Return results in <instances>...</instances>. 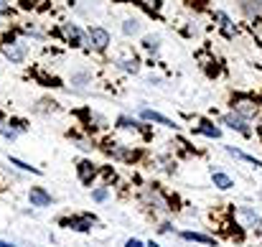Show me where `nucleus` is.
Instances as JSON below:
<instances>
[{
	"mask_svg": "<svg viewBox=\"0 0 262 247\" xmlns=\"http://www.w3.org/2000/svg\"><path fill=\"white\" fill-rule=\"evenodd\" d=\"M20 3H23V5H33L36 0H20Z\"/></svg>",
	"mask_w": 262,
	"mask_h": 247,
	"instance_id": "obj_23",
	"label": "nucleus"
},
{
	"mask_svg": "<svg viewBox=\"0 0 262 247\" xmlns=\"http://www.w3.org/2000/svg\"><path fill=\"white\" fill-rule=\"evenodd\" d=\"M242 214H245V217L250 219V224H255V227H262V219L257 217V214H252L250 209H242Z\"/></svg>",
	"mask_w": 262,
	"mask_h": 247,
	"instance_id": "obj_14",
	"label": "nucleus"
},
{
	"mask_svg": "<svg viewBox=\"0 0 262 247\" xmlns=\"http://www.w3.org/2000/svg\"><path fill=\"white\" fill-rule=\"evenodd\" d=\"M145 199H148L150 204H156L158 209H168V207H166V201H163V196H161L158 191H145Z\"/></svg>",
	"mask_w": 262,
	"mask_h": 247,
	"instance_id": "obj_9",
	"label": "nucleus"
},
{
	"mask_svg": "<svg viewBox=\"0 0 262 247\" xmlns=\"http://www.w3.org/2000/svg\"><path fill=\"white\" fill-rule=\"evenodd\" d=\"M94 199H97V201L107 199V189H97V191H94Z\"/></svg>",
	"mask_w": 262,
	"mask_h": 247,
	"instance_id": "obj_19",
	"label": "nucleus"
},
{
	"mask_svg": "<svg viewBox=\"0 0 262 247\" xmlns=\"http://www.w3.org/2000/svg\"><path fill=\"white\" fill-rule=\"evenodd\" d=\"M234 110H239L242 115H252V112H255L252 102H247V99H237V102H234Z\"/></svg>",
	"mask_w": 262,
	"mask_h": 247,
	"instance_id": "obj_11",
	"label": "nucleus"
},
{
	"mask_svg": "<svg viewBox=\"0 0 262 247\" xmlns=\"http://www.w3.org/2000/svg\"><path fill=\"white\" fill-rule=\"evenodd\" d=\"M89 38H92V46H94L97 51H104L107 44H110V33H107L104 28H92V31H89Z\"/></svg>",
	"mask_w": 262,
	"mask_h": 247,
	"instance_id": "obj_1",
	"label": "nucleus"
},
{
	"mask_svg": "<svg viewBox=\"0 0 262 247\" xmlns=\"http://www.w3.org/2000/svg\"><path fill=\"white\" fill-rule=\"evenodd\" d=\"M138 3H143L148 10H158L161 8V0H138Z\"/></svg>",
	"mask_w": 262,
	"mask_h": 247,
	"instance_id": "obj_17",
	"label": "nucleus"
},
{
	"mask_svg": "<svg viewBox=\"0 0 262 247\" xmlns=\"http://www.w3.org/2000/svg\"><path fill=\"white\" fill-rule=\"evenodd\" d=\"M127 247H143L140 240H127Z\"/></svg>",
	"mask_w": 262,
	"mask_h": 247,
	"instance_id": "obj_22",
	"label": "nucleus"
},
{
	"mask_svg": "<svg viewBox=\"0 0 262 247\" xmlns=\"http://www.w3.org/2000/svg\"><path fill=\"white\" fill-rule=\"evenodd\" d=\"M257 3H262V0H257Z\"/></svg>",
	"mask_w": 262,
	"mask_h": 247,
	"instance_id": "obj_26",
	"label": "nucleus"
},
{
	"mask_svg": "<svg viewBox=\"0 0 262 247\" xmlns=\"http://www.w3.org/2000/svg\"><path fill=\"white\" fill-rule=\"evenodd\" d=\"M0 247H15V245H8V242H0Z\"/></svg>",
	"mask_w": 262,
	"mask_h": 247,
	"instance_id": "obj_24",
	"label": "nucleus"
},
{
	"mask_svg": "<svg viewBox=\"0 0 262 247\" xmlns=\"http://www.w3.org/2000/svg\"><path fill=\"white\" fill-rule=\"evenodd\" d=\"M10 10V0H0V13H8Z\"/></svg>",
	"mask_w": 262,
	"mask_h": 247,
	"instance_id": "obj_21",
	"label": "nucleus"
},
{
	"mask_svg": "<svg viewBox=\"0 0 262 247\" xmlns=\"http://www.w3.org/2000/svg\"><path fill=\"white\" fill-rule=\"evenodd\" d=\"M211 178H214V186H219V189H232V186H234V181H232L227 173H219V171H216Z\"/></svg>",
	"mask_w": 262,
	"mask_h": 247,
	"instance_id": "obj_7",
	"label": "nucleus"
},
{
	"mask_svg": "<svg viewBox=\"0 0 262 247\" xmlns=\"http://www.w3.org/2000/svg\"><path fill=\"white\" fill-rule=\"evenodd\" d=\"M201 133H206V135H211V138H219L222 133H219V128H214L211 122H201V128H199Z\"/></svg>",
	"mask_w": 262,
	"mask_h": 247,
	"instance_id": "obj_13",
	"label": "nucleus"
},
{
	"mask_svg": "<svg viewBox=\"0 0 262 247\" xmlns=\"http://www.w3.org/2000/svg\"><path fill=\"white\" fill-rule=\"evenodd\" d=\"M224 122H227L232 130H239L242 135H250V128H247V122H245L239 115H227V117H224Z\"/></svg>",
	"mask_w": 262,
	"mask_h": 247,
	"instance_id": "obj_3",
	"label": "nucleus"
},
{
	"mask_svg": "<svg viewBox=\"0 0 262 247\" xmlns=\"http://www.w3.org/2000/svg\"><path fill=\"white\" fill-rule=\"evenodd\" d=\"M67 224H69V227H74V230H82V232H87L89 227H92V222H89V219H69Z\"/></svg>",
	"mask_w": 262,
	"mask_h": 247,
	"instance_id": "obj_12",
	"label": "nucleus"
},
{
	"mask_svg": "<svg viewBox=\"0 0 262 247\" xmlns=\"http://www.w3.org/2000/svg\"><path fill=\"white\" fill-rule=\"evenodd\" d=\"M0 133H3V135H5V138H10V140H13V138H15V130H13V128H8V125H5V122H0Z\"/></svg>",
	"mask_w": 262,
	"mask_h": 247,
	"instance_id": "obj_16",
	"label": "nucleus"
},
{
	"mask_svg": "<svg viewBox=\"0 0 262 247\" xmlns=\"http://www.w3.org/2000/svg\"><path fill=\"white\" fill-rule=\"evenodd\" d=\"M94 166L89 163V161H82L79 163V178H82V183H92V178H94Z\"/></svg>",
	"mask_w": 262,
	"mask_h": 247,
	"instance_id": "obj_6",
	"label": "nucleus"
},
{
	"mask_svg": "<svg viewBox=\"0 0 262 247\" xmlns=\"http://www.w3.org/2000/svg\"><path fill=\"white\" fill-rule=\"evenodd\" d=\"M148 247H161V245H156V242H150V245H148Z\"/></svg>",
	"mask_w": 262,
	"mask_h": 247,
	"instance_id": "obj_25",
	"label": "nucleus"
},
{
	"mask_svg": "<svg viewBox=\"0 0 262 247\" xmlns=\"http://www.w3.org/2000/svg\"><path fill=\"white\" fill-rule=\"evenodd\" d=\"M135 31H138V23L135 20H127L125 23V33H135Z\"/></svg>",
	"mask_w": 262,
	"mask_h": 247,
	"instance_id": "obj_18",
	"label": "nucleus"
},
{
	"mask_svg": "<svg viewBox=\"0 0 262 247\" xmlns=\"http://www.w3.org/2000/svg\"><path fill=\"white\" fill-rule=\"evenodd\" d=\"M183 240H193V242H201V245H214V240H211V237L199 235V232H183Z\"/></svg>",
	"mask_w": 262,
	"mask_h": 247,
	"instance_id": "obj_8",
	"label": "nucleus"
},
{
	"mask_svg": "<svg viewBox=\"0 0 262 247\" xmlns=\"http://www.w3.org/2000/svg\"><path fill=\"white\" fill-rule=\"evenodd\" d=\"M28 199H31V204H33V207H49V204H51V196H49L43 189H31Z\"/></svg>",
	"mask_w": 262,
	"mask_h": 247,
	"instance_id": "obj_2",
	"label": "nucleus"
},
{
	"mask_svg": "<svg viewBox=\"0 0 262 247\" xmlns=\"http://www.w3.org/2000/svg\"><path fill=\"white\" fill-rule=\"evenodd\" d=\"M140 115H143V120H153V122H158V125H166V128H176L173 120H168V117H163V115H158V112H153V110H143Z\"/></svg>",
	"mask_w": 262,
	"mask_h": 247,
	"instance_id": "obj_4",
	"label": "nucleus"
},
{
	"mask_svg": "<svg viewBox=\"0 0 262 247\" xmlns=\"http://www.w3.org/2000/svg\"><path fill=\"white\" fill-rule=\"evenodd\" d=\"M3 51H5V56H10L13 61H20V59H23V49H20V46H3Z\"/></svg>",
	"mask_w": 262,
	"mask_h": 247,
	"instance_id": "obj_10",
	"label": "nucleus"
},
{
	"mask_svg": "<svg viewBox=\"0 0 262 247\" xmlns=\"http://www.w3.org/2000/svg\"><path fill=\"white\" fill-rule=\"evenodd\" d=\"M10 163H13V166H18V168H23V171H33V173H38V168H33V166L23 163V161H18V158H10Z\"/></svg>",
	"mask_w": 262,
	"mask_h": 247,
	"instance_id": "obj_15",
	"label": "nucleus"
},
{
	"mask_svg": "<svg viewBox=\"0 0 262 247\" xmlns=\"http://www.w3.org/2000/svg\"><path fill=\"white\" fill-rule=\"evenodd\" d=\"M158 46V38H145V49H156Z\"/></svg>",
	"mask_w": 262,
	"mask_h": 247,
	"instance_id": "obj_20",
	"label": "nucleus"
},
{
	"mask_svg": "<svg viewBox=\"0 0 262 247\" xmlns=\"http://www.w3.org/2000/svg\"><path fill=\"white\" fill-rule=\"evenodd\" d=\"M64 36H67V41H69L72 46H79V44H82V31H79L77 26H64Z\"/></svg>",
	"mask_w": 262,
	"mask_h": 247,
	"instance_id": "obj_5",
	"label": "nucleus"
}]
</instances>
